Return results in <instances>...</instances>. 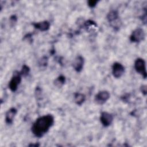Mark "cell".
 <instances>
[{"label": "cell", "mask_w": 147, "mask_h": 147, "mask_svg": "<svg viewBox=\"0 0 147 147\" xmlns=\"http://www.w3.org/2000/svg\"><path fill=\"white\" fill-rule=\"evenodd\" d=\"M54 121V117L52 114L44 115L37 118L32 126V133L38 138L43 137L53 126Z\"/></svg>", "instance_id": "cell-1"}, {"label": "cell", "mask_w": 147, "mask_h": 147, "mask_svg": "<svg viewBox=\"0 0 147 147\" xmlns=\"http://www.w3.org/2000/svg\"><path fill=\"white\" fill-rule=\"evenodd\" d=\"M106 18L110 25L115 29L120 27L121 24L119 20V16L118 11L115 10H112L110 11L107 14Z\"/></svg>", "instance_id": "cell-2"}, {"label": "cell", "mask_w": 147, "mask_h": 147, "mask_svg": "<svg viewBox=\"0 0 147 147\" xmlns=\"http://www.w3.org/2000/svg\"><path fill=\"white\" fill-rule=\"evenodd\" d=\"M21 80L22 75L20 72L18 71H15L13 72V76L8 84L9 88L10 90L11 91L16 92L17 90L18 87L21 82Z\"/></svg>", "instance_id": "cell-3"}, {"label": "cell", "mask_w": 147, "mask_h": 147, "mask_svg": "<svg viewBox=\"0 0 147 147\" xmlns=\"http://www.w3.org/2000/svg\"><path fill=\"white\" fill-rule=\"evenodd\" d=\"M134 67L136 71L141 75L143 78H146L147 74L146 70V63L143 59L140 57L137 58L134 61Z\"/></svg>", "instance_id": "cell-4"}, {"label": "cell", "mask_w": 147, "mask_h": 147, "mask_svg": "<svg viewBox=\"0 0 147 147\" xmlns=\"http://www.w3.org/2000/svg\"><path fill=\"white\" fill-rule=\"evenodd\" d=\"M145 37V33L143 29L137 28L134 29L130 36V40L132 42H140L144 40Z\"/></svg>", "instance_id": "cell-5"}, {"label": "cell", "mask_w": 147, "mask_h": 147, "mask_svg": "<svg viewBox=\"0 0 147 147\" xmlns=\"http://www.w3.org/2000/svg\"><path fill=\"white\" fill-rule=\"evenodd\" d=\"M110 94L108 91L102 90L99 91L94 96L95 102L99 105L105 104L110 98Z\"/></svg>", "instance_id": "cell-6"}, {"label": "cell", "mask_w": 147, "mask_h": 147, "mask_svg": "<svg viewBox=\"0 0 147 147\" xmlns=\"http://www.w3.org/2000/svg\"><path fill=\"white\" fill-rule=\"evenodd\" d=\"M125 72L124 66L119 62H115L112 65V75L116 78H120Z\"/></svg>", "instance_id": "cell-7"}, {"label": "cell", "mask_w": 147, "mask_h": 147, "mask_svg": "<svg viewBox=\"0 0 147 147\" xmlns=\"http://www.w3.org/2000/svg\"><path fill=\"white\" fill-rule=\"evenodd\" d=\"M100 121L104 127L109 126L113 122L114 117L112 114L107 111H102L100 115Z\"/></svg>", "instance_id": "cell-8"}, {"label": "cell", "mask_w": 147, "mask_h": 147, "mask_svg": "<svg viewBox=\"0 0 147 147\" xmlns=\"http://www.w3.org/2000/svg\"><path fill=\"white\" fill-rule=\"evenodd\" d=\"M84 59L81 55L77 56L72 62V67L74 70L77 72H80L84 67Z\"/></svg>", "instance_id": "cell-9"}, {"label": "cell", "mask_w": 147, "mask_h": 147, "mask_svg": "<svg viewBox=\"0 0 147 147\" xmlns=\"http://www.w3.org/2000/svg\"><path fill=\"white\" fill-rule=\"evenodd\" d=\"M32 25L34 28L41 32H45L48 30L51 26L50 22L47 20L37 22H33Z\"/></svg>", "instance_id": "cell-10"}, {"label": "cell", "mask_w": 147, "mask_h": 147, "mask_svg": "<svg viewBox=\"0 0 147 147\" xmlns=\"http://www.w3.org/2000/svg\"><path fill=\"white\" fill-rule=\"evenodd\" d=\"M17 113V110L15 107L10 108L5 114V122L6 124H11Z\"/></svg>", "instance_id": "cell-11"}, {"label": "cell", "mask_w": 147, "mask_h": 147, "mask_svg": "<svg viewBox=\"0 0 147 147\" xmlns=\"http://www.w3.org/2000/svg\"><path fill=\"white\" fill-rule=\"evenodd\" d=\"M86 99V95L80 92H75L74 96L75 103L78 106H82Z\"/></svg>", "instance_id": "cell-12"}, {"label": "cell", "mask_w": 147, "mask_h": 147, "mask_svg": "<svg viewBox=\"0 0 147 147\" xmlns=\"http://www.w3.org/2000/svg\"><path fill=\"white\" fill-rule=\"evenodd\" d=\"M65 82V78L63 75L59 76L55 80H54V84L55 86L57 87H62Z\"/></svg>", "instance_id": "cell-13"}, {"label": "cell", "mask_w": 147, "mask_h": 147, "mask_svg": "<svg viewBox=\"0 0 147 147\" xmlns=\"http://www.w3.org/2000/svg\"><path fill=\"white\" fill-rule=\"evenodd\" d=\"M48 58L47 56H42L38 61V65L41 68H44L47 67L48 65Z\"/></svg>", "instance_id": "cell-14"}, {"label": "cell", "mask_w": 147, "mask_h": 147, "mask_svg": "<svg viewBox=\"0 0 147 147\" xmlns=\"http://www.w3.org/2000/svg\"><path fill=\"white\" fill-rule=\"evenodd\" d=\"M22 76L26 77L30 72V68L26 64H24L22 67L21 70L20 71Z\"/></svg>", "instance_id": "cell-15"}, {"label": "cell", "mask_w": 147, "mask_h": 147, "mask_svg": "<svg viewBox=\"0 0 147 147\" xmlns=\"http://www.w3.org/2000/svg\"><path fill=\"white\" fill-rule=\"evenodd\" d=\"M98 2H99V1H96V0H89L87 2V4L90 7L93 8L96 6V5Z\"/></svg>", "instance_id": "cell-16"}, {"label": "cell", "mask_w": 147, "mask_h": 147, "mask_svg": "<svg viewBox=\"0 0 147 147\" xmlns=\"http://www.w3.org/2000/svg\"><path fill=\"white\" fill-rule=\"evenodd\" d=\"M140 91L142 94L145 96L147 94V87L146 85H142L140 87Z\"/></svg>", "instance_id": "cell-17"}]
</instances>
